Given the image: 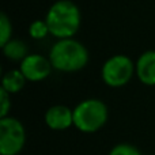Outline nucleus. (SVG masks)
<instances>
[{"label":"nucleus","instance_id":"obj_4","mask_svg":"<svg viewBox=\"0 0 155 155\" xmlns=\"http://www.w3.org/2000/svg\"><path fill=\"white\" fill-rule=\"evenodd\" d=\"M26 142L25 127L18 118H0V154L16 155L22 151Z\"/></svg>","mask_w":155,"mask_h":155},{"label":"nucleus","instance_id":"obj_3","mask_svg":"<svg viewBox=\"0 0 155 155\" xmlns=\"http://www.w3.org/2000/svg\"><path fill=\"white\" fill-rule=\"evenodd\" d=\"M106 121L107 107L99 99H84L74 109V125L86 134L97 132L106 124Z\"/></svg>","mask_w":155,"mask_h":155},{"label":"nucleus","instance_id":"obj_13","mask_svg":"<svg viewBox=\"0 0 155 155\" xmlns=\"http://www.w3.org/2000/svg\"><path fill=\"white\" fill-rule=\"evenodd\" d=\"M109 155H142L140 151L137 150L136 147L131 144H127V143H121V144H117L110 150Z\"/></svg>","mask_w":155,"mask_h":155},{"label":"nucleus","instance_id":"obj_1","mask_svg":"<svg viewBox=\"0 0 155 155\" xmlns=\"http://www.w3.org/2000/svg\"><path fill=\"white\" fill-rule=\"evenodd\" d=\"M80 11L71 0H57L51 5L46 14L49 33L59 40L72 38L80 27Z\"/></svg>","mask_w":155,"mask_h":155},{"label":"nucleus","instance_id":"obj_2","mask_svg":"<svg viewBox=\"0 0 155 155\" xmlns=\"http://www.w3.org/2000/svg\"><path fill=\"white\" fill-rule=\"evenodd\" d=\"M49 60L54 70L61 72H75L86 67L88 63V52L82 42L74 38H64L52 46Z\"/></svg>","mask_w":155,"mask_h":155},{"label":"nucleus","instance_id":"obj_7","mask_svg":"<svg viewBox=\"0 0 155 155\" xmlns=\"http://www.w3.org/2000/svg\"><path fill=\"white\" fill-rule=\"evenodd\" d=\"M45 123L51 129L64 131L74 125V110L64 105H54L46 110Z\"/></svg>","mask_w":155,"mask_h":155},{"label":"nucleus","instance_id":"obj_14","mask_svg":"<svg viewBox=\"0 0 155 155\" xmlns=\"http://www.w3.org/2000/svg\"><path fill=\"white\" fill-rule=\"evenodd\" d=\"M11 94L7 93L5 90L0 88V102H2V110H0V118H4L7 117L8 112L11 109V98H10Z\"/></svg>","mask_w":155,"mask_h":155},{"label":"nucleus","instance_id":"obj_8","mask_svg":"<svg viewBox=\"0 0 155 155\" xmlns=\"http://www.w3.org/2000/svg\"><path fill=\"white\" fill-rule=\"evenodd\" d=\"M136 75L146 86H155V51H147L136 61Z\"/></svg>","mask_w":155,"mask_h":155},{"label":"nucleus","instance_id":"obj_11","mask_svg":"<svg viewBox=\"0 0 155 155\" xmlns=\"http://www.w3.org/2000/svg\"><path fill=\"white\" fill-rule=\"evenodd\" d=\"M29 34H30V37L34 38V40H41V38L46 37L48 34H51L45 19H44V21L37 19V21L33 22L29 27Z\"/></svg>","mask_w":155,"mask_h":155},{"label":"nucleus","instance_id":"obj_10","mask_svg":"<svg viewBox=\"0 0 155 155\" xmlns=\"http://www.w3.org/2000/svg\"><path fill=\"white\" fill-rule=\"evenodd\" d=\"M3 48V53L7 59L12 61H22L27 56V46L23 41L19 40H10Z\"/></svg>","mask_w":155,"mask_h":155},{"label":"nucleus","instance_id":"obj_5","mask_svg":"<svg viewBox=\"0 0 155 155\" xmlns=\"http://www.w3.org/2000/svg\"><path fill=\"white\" fill-rule=\"evenodd\" d=\"M136 72V64L125 54H114L105 61L102 67V79L110 87H123Z\"/></svg>","mask_w":155,"mask_h":155},{"label":"nucleus","instance_id":"obj_12","mask_svg":"<svg viewBox=\"0 0 155 155\" xmlns=\"http://www.w3.org/2000/svg\"><path fill=\"white\" fill-rule=\"evenodd\" d=\"M11 34H12L11 21L8 19V16L5 14H2L0 15V46H4L8 41L12 40Z\"/></svg>","mask_w":155,"mask_h":155},{"label":"nucleus","instance_id":"obj_6","mask_svg":"<svg viewBox=\"0 0 155 155\" xmlns=\"http://www.w3.org/2000/svg\"><path fill=\"white\" fill-rule=\"evenodd\" d=\"M52 68L53 67H52V63L49 60V57L46 59V57L41 56V54L33 53V54H27L22 60L19 70L22 71L26 80L40 82V80H44L49 76Z\"/></svg>","mask_w":155,"mask_h":155},{"label":"nucleus","instance_id":"obj_9","mask_svg":"<svg viewBox=\"0 0 155 155\" xmlns=\"http://www.w3.org/2000/svg\"><path fill=\"white\" fill-rule=\"evenodd\" d=\"M25 83H26V78L21 70H11L3 76L2 88L10 94H15L25 87Z\"/></svg>","mask_w":155,"mask_h":155}]
</instances>
